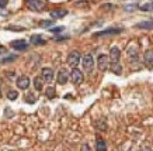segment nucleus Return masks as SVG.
I'll return each instance as SVG.
<instances>
[{
    "instance_id": "2eb2a0df",
    "label": "nucleus",
    "mask_w": 153,
    "mask_h": 151,
    "mask_svg": "<svg viewBox=\"0 0 153 151\" xmlns=\"http://www.w3.org/2000/svg\"><path fill=\"white\" fill-rule=\"evenodd\" d=\"M68 14V11L63 9H55L51 11V17L52 19H63L65 16Z\"/></svg>"
},
{
    "instance_id": "20e7f679",
    "label": "nucleus",
    "mask_w": 153,
    "mask_h": 151,
    "mask_svg": "<svg viewBox=\"0 0 153 151\" xmlns=\"http://www.w3.org/2000/svg\"><path fill=\"white\" fill-rule=\"evenodd\" d=\"M110 65V57L105 54H100L97 57V68L100 71H105Z\"/></svg>"
},
{
    "instance_id": "0eeeda50",
    "label": "nucleus",
    "mask_w": 153,
    "mask_h": 151,
    "mask_svg": "<svg viewBox=\"0 0 153 151\" xmlns=\"http://www.w3.org/2000/svg\"><path fill=\"white\" fill-rule=\"evenodd\" d=\"M10 45L14 48V50H17V51H24V50H27L28 48V44L25 40H13Z\"/></svg>"
},
{
    "instance_id": "5701e85b",
    "label": "nucleus",
    "mask_w": 153,
    "mask_h": 151,
    "mask_svg": "<svg viewBox=\"0 0 153 151\" xmlns=\"http://www.w3.org/2000/svg\"><path fill=\"white\" fill-rule=\"evenodd\" d=\"M7 98H9V100H16L17 98H19V92L17 90H9V93H7Z\"/></svg>"
},
{
    "instance_id": "f8f14e48",
    "label": "nucleus",
    "mask_w": 153,
    "mask_h": 151,
    "mask_svg": "<svg viewBox=\"0 0 153 151\" xmlns=\"http://www.w3.org/2000/svg\"><path fill=\"white\" fill-rule=\"evenodd\" d=\"M42 79L47 80V82H51V80H53V76H55V74H53V69L52 68H42Z\"/></svg>"
},
{
    "instance_id": "6ab92c4d",
    "label": "nucleus",
    "mask_w": 153,
    "mask_h": 151,
    "mask_svg": "<svg viewBox=\"0 0 153 151\" xmlns=\"http://www.w3.org/2000/svg\"><path fill=\"white\" fill-rule=\"evenodd\" d=\"M111 71H112V74H115V75H121V74H122V66L120 65V62L111 64Z\"/></svg>"
},
{
    "instance_id": "473e14b6",
    "label": "nucleus",
    "mask_w": 153,
    "mask_h": 151,
    "mask_svg": "<svg viewBox=\"0 0 153 151\" xmlns=\"http://www.w3.org/2000/svg\"><path fill=\"white\" fill-rule=\"evenodd\" d=\"M0 98H1V88H0Z\"/></svg>"
},
{
    "instance_id": "f257e3e1",
    "label": "nucleus",
    "mask_w": 153,
    "mask_h": 151,
    "mask_svg": "<svg viewBox=\"0 0 153 151\" xmlns=\"http://www.w3.org/2000/svg\"><path fill=\"white\" fill-rule=\"evenodd\" d=\"M25 5L31 11H41V10L45 9L47 2L45 0H27Z\"/></svg>"
},
{
    "instance_id": "f3484780",
    "label": "nucleus",
    "mask_w": 153,
    "mask_h": 151,
    "mask_svg": "<svg viewBox=\"0 0 153 151\" xmlns=\"http://www.w3.org/2000/svg\"><path fill=\"white\" fill-rule=\"evenodd\" d=\"M96 151H107V144L105 141L98 137L97 141H96Z\"/></svg>"
},
{
    "instance_id": "c756f323",
    "label": "nucleus",
    "mask_w": 153,
    "mask_h": 151,
    "mask_svg": "<svg viewBox=\"0 0 153 151\" xmlns=\"http://www.w3.org/2000/svg\"><path fill=\"white\" fill-rule=\"evenodd\" d=\"M7 30H13V31H23L24 27H13V26H10V27H7Z\"/></svg>"
},
{
    "instance_id": "9d476101",
    "label": "nucleus",
    "mask_w": 153,
    "mask_h": 151,
    "mask_svg": "<svg viewBox=\"0 0 153 151\" xmlns=\"http://www.w3.org/2000/svg\"><path fill=\"white\" fill-rule=\"evenodd\" d=\"M110 61H111V64H115V62H120V58H121V51L118 47H112L111 50H110Z\"/></svg>"
},
{
    "instance_id": "cd10ccee",
    "label": "nucleus",
    "mask_w": 153,
    "mask_h": 151,
    "mask_svg": "<svg viewBox=\"0 0 153 151\" xmlns=\"http://www.w3.org/2000/svg\"><path fill=\"white\" fill-rule=\"evenodd\" d=\"M16 58H17V55H9V57H7V58H3V59H1V62H3V64H4V62H10V61H14V59H16Z\"/></svg>"
},
{
    "instance_id": "2f4dec72",
    "label": "nucleus",
    "mask_w": 153,
    "mask_h": 151,
    "mask_svg": "<svg viewBox=\"0 0 153 151\" xmlns=\"http://www.w3.org/2000/svg\"><path fill=\"white\" fill-rule=\"evenodd\" d=\"M4 51H6L4 48H0V52H4Z\"/></svg>"
},
{
    "instance_id": "7ed1b4c3",
    "label": "nucleus",
    "mask_w": 153,
    "mask_h": 151,
    "mask_svg": "<svg viewBox=\"0 0 153 151\" xmlns=\"http://www.w3.org/2000/svg\"><path fill=\"white\" fill-rule=\"evenodd\" d=\"M70 79H72V82H73L74 85H80L84 80L83 72L80 71V69H77V68H73L72 72H70Z\"/></svg>"
},
{
    "instance_id": "4be33fe9",
    "label": "nucleus",
    "mask_w": 153,
    "mask_h": 151,
    "mask_svg": "<svg viewBox=\"0 0 153 151\" xmlns=\"http://www.w3.org/2000/svg\"><path fill=\"white\" fill-rule=\"evenodd\" d=\"M139 10H142V11H152L153 13V2L152 3H146V5L139 6Z\"/></svg>"
},
{
    "instance_id": "7c9ffc66",
    "label": "nucleus",
    "mask_w": 153,
    "mask_h": 151,
    "mask_svg": "<svg viewBox=\"0 0 153 151\" xmlns=\"http://www.w3.org/2000/svg\"><path fill=\"white\" fill-rule=\"evenodd\" d=\"M6 5H7V0H0V9H1V7H4Z\"/></svg>"
},
{
    "instance_id": "423d86ee",
    "label": "nucleus",
    "mask_w": 153,
    "mask_h": 151,
    "mask_svg": "<svg viewBox=\"0 0 153 151\" xmlns=\"http://www.w3.org/2000/svg\"><path fill=\"white\" fill-rule=\"evenodd\" d=\"M79 62H80V52L79 51L69 52V55H68V64L72 68H76V66L79 65Z\"/></svg>"
},
{
    "instance_id": "9b49d317",
    "label": "nucleus",
    "mask_w": 153,
    "mask_h": 151,
    "mask_svg": "<svg viewBox=\"0 0 153 151\" xmlns=\"http://www.w3.org/2000/svg\"><path fill=\"white\" fill-rule=\"evenodd\" d=\"M58 83L59 85H65V83H68V80H69V72L66 71L65 68H62L59 72H58Z\"/></svg>"
},
{
    "instance_id": "b1692460",
    "label": "nucleus",
    "mask_w": 153,
    "mask_h": 151,
    "mask_svg": "<svg viewBox=\"0 0 153 151\" xmlns=\"http://www.w3.org/2000/svg\"><path fill=\"white\" fill-rule=\"evenodd\" d=\"M47 98H49V99H53L55 98V95H56V92H55V89L52 88V86H49V88H47Z\"/></svg>"
},
{
    "instance_id": "1a4fd4ad",
    "label": "nucleus",
    "mask_w": 153,
    "mask_h": 151,
    "mask_svg": "<svg viewBox=\"0 0 153 151\" xmlns=\"http://www.w3.org/2000/svg\"><path fill=\"white\" fill-rule=\"evenodd\" d=\"M143 62L149 69H153V50H148L143 54Z\"/></svg>"
},
{
    "instance_id": "ddd939ff",
    "label": "nucleus",
    "mask_w": 153,
    "mask_h": 151,
    "mask_svg": "<svg viewBox=\"0 0 153 151\" xmlns=\"http://www.w3.org/2000/svg\"><path fill=\"white\" fill-rule=\"evenodd\" d=\"M16 83H17V88H19V89H28V86H30V78L25 75L20 76Z\"/></svg>"
},
{
    "instance_id": "dca6fc26",
    "label": "nucleus",
    "mask_w": 153,
    "mask_h": 151,
    "mask_svg": "<svg viewBox=\"0 0 153 151\" xmlns=\"http://www.w3.org/2000/svg\"><path fill=\"white\" fill-rule=\"evenodd\" d=\"M135 27L140 30H153V21H142V23H138Z\"/></svg>"
},
{
    "instance_id": "6e6552de",
    "label": "nucleus",
    "mask_w": 153,
    "mask_h": 151,
    "mask_svg": "<svg viewBox=\"0 0 153 151\" xmlns=\"http://www.w3.org/2000/svg\"><path fill=\"white\" fill-rule=\"evenodd\" d=\"M126 54H128V57L131 59H136V58L139 57V48L136 44H131L129 47L126 48Z\"/></svg>"
},
{
    "instance_id": "412c9836",
    "label": "nucleus",
    "mask_w": 153,
    "mask_h": 151,
    "mask_svg": "<svg viewBox=\"0 0 153 151\" xmlns=\"http://www.w3.org/2000/svg\"><path fill=\"white\" fill-rule=\"evenodd\" d=\"M52 26H53L52 20H42V21H39V27L41 29H52Z\"/></svg>"
},
{
    "instance_id": "c85d7f7f",
    "label": "nucleus",
    "mask_w": 153,
    "mask_h": 151,
    "mask_svg": "<svg viewBox=\"0 0 153 151\" xmlns=\"http://www.w3.org/2000/svg\"><path fill=\"white\" fill-rule=\"evenodd\" d=\"M65 30V27H55V29H51L52 33H62Z\"/></svg>"
},
{
    "instance_id": "39448f33",
    "label": "nucleus",
    "mask_w": 153,
    "mask_h": 151,
    "mask_svg": "<svg viewBox=\"0 0 153 151\" xmlns=\"http://www.w3.org/2000/svg\"><path fill=\"white\" fill-rule=\"evenodd\" d=\"M124 31V29L121 27H111V29H107V30H102V31H98V33L94 34V37H104V35H115V34H120Z\"/></svg>"
},
{
    "instance_id": "bb28decb",
    "label": "nucleus",
    "mask_w": 153,
    "mask_h": 151,
    "mask_svg": "<svg viewBox=\"0 0 153 151\" xmlns=\"http://www.w3.org/2000/svg\"><path fill=\"white\" fill-rule=\"evenodd\" d=\"M97 128L98 130H107V124H105V122H97Z\"/></svg>"
},
{
    "instance_id": "4468645a",
    "label": "nucleus",
    "mask_w": 153,
    "mask_h": 151,
    "mask_svg": "<svg viewBox=\"0 0 153 151\" xmlns=\"http://www.w3.org/2000/svg\"><path fill=\"white\" fill-rule=\"evenodd\" d=\"M45 40L39 35V34H35V35H33V37L30 38V44L31 45H45Z\"/></svg>"
},
{
    "instance_id": "393cba45",
    "label": "nucleus",
    "mask_w": 153,
    "mask_h": 151,
    "mask_svg": "<svg viewBox=\"0 0 153 151\" xmlns=\"http://www.w3.org/2000/svg\"><path fill=\"white\" fill-rule=\"evenodd\" d=\"M101 10H105V11H112V10H115V6L110 5V3H105V5L101 6Z\"/></svg>"
},
{
    "instance_id": "a211bd4d",
    "label": "nucleus",
    "mask_w": 153,
    "mask_h": 151,
    "mask_svg": "<svg viewBox=\"0 0 153 151\" xmlns=\"http://www.w3.org/2000/svg\"><path fill=\"white\" fill-rule=\"evenodd\" d=\"M34 88H35V90H42V88H44V79L39 78V76H35L34 78Z\"/></svg>"
},
{
    "instance_id": "aec40b11",
    "label": "nucleus",
    "mask_w": 153,
    "mask_h": 151,
    "mask_svg": "<svg viewBox=\"0 0 153 151\" xmlns=\"http://www.w3.org/2000/svg\"><path fill=\"white\" fill-rule=\"evenodd\" d=\"M37 95L35 93H33V92H31V93H27V96H25V102H27V103H30V104H33V103H35V102H37Z\"/></svg>"
},
{
    "instance_id": "a878e982",
    "label": "nucleus",
    "mask_w": 153,
    "mask_h": 151,
    "mask_svg": "<svg viewBox=\"0 0 153 151\" xmlns=\"http://www.w3.org/2000/svg\"><path fill=\"white\" fill-rule=\"evenodd\" d=\"M138 9V6L136 5H126V6H124V10H125V11H134V10H136Z\"/></svg>"
},
{
    "instance_id": "f03ea898",
    "label": "nucleus",
    "mask_w": 153,
    "mask_h": 151,
    "mask_svg": "<svg viewBox=\"0 0 153 151\" xmlns=\"http://www.w3.org/2000/svg\"><path fill=\"white\" fill-rule=\"evenodd\" d=\"M82 65H83V69L86 72H93V68H94V59H93V55L91 54H87L84 55L83 59H82Z\"/></svg>"
}]
</instances>
